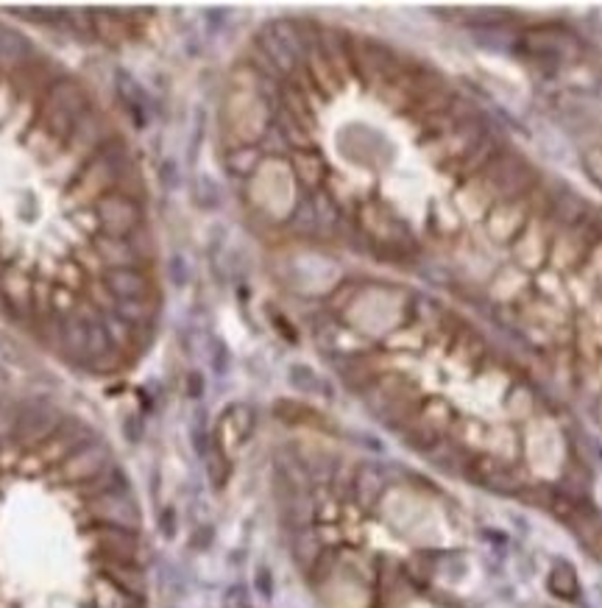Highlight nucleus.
I'll list each match as a JSON object with an SVG mask.
<instances>
[{
	"instance_id": "f257e3e1",
	"label": "nucleus",
	"mask_w": 602,
	"mask_h": 608,
	"mask_svg": "<svg viewBox=\"0 0 602 608\" xmlns=\"http://www.w3.org/2000/svg\"><path fill=\"white\" fill-rule=\"evenodd\" d=\"M134 171H140L137 159H134V151L128 148L126 137L120 135L112 143H107L98 154H92L87 159L84 171L79 173V179L64 190L67 210L79 212V210L95 207V201L115 193L120 182Z\"/></svg>"
},
{
	"instance_id": "f03ea898",
	"label": "nucleus",
	"mask_w": 602,
	"mask_h": 608,
	"mask_svg": "<svg viewBox=\"0 0 602 608\" xmlns=\"http://www.w3.org/2000/svg\"><path fill=\"white\" fill-rule=\"evenodd\" d=\"M81 519L84 528H123L140 533L143 514L140 505L131 491H112V494H95L89 500H81Z\"/></svg>"
},
{
	"instance_id": "7ed1b4c3",
	"label": "nucleus",
	"mask_w": 602,
	"mask_h": 608,
	"mask_svg": "<svg viewBox=\"0 0 602 608\" xmlns=\"http://www.w3.org/2000/svg\"><path fill=\"white\" fill-rule=\"evenodd\" d=\"M112 466H115L112 446L98 435L95 441L79 446L76 453H71L56 466V480L73 489H81V486H89L100 474H107Z\"/></svg>"
},
{
	"instance_id": "20e7f679",
	"label": "nucleus",
	"mask_w": 602,
	"mask_h": 608,
	"mask_svg": "<svg viewBox=\"0 0 602 608\" xmlns=\"http://www.w3.org/2000/svg\"><path fill=\"white\" fill-rule=\"evenodd\" d=\"M64 413L42 397L17 402V430L14 441L20 446H42L51 435H56Z\"/></svg>"
},
{
	"instance_id": "39448f33",
	"label": "nucleus",
	"mask_w": 602,
	"mask_h": 608,
	"mask_svg": "<svg viewBox=\"0 0 602 608\" xmlns=\"http://www.w3.org/2000/svg\"><path fill=\"white\" fill-rule=\"evenodd\" d=\"M95 215L100 220V232L112 235V238H131L134 232H140L143 227H148V215H146V204L134 201L128 196L120 193H109L100 201H95Z\"/></svg>"
},
{
	"instance_id": "423d86ee",
	"label": "nucleus",
	"mask_w": 602,
	"mask_h": 608,
	"mask_svg": "<svg viewBox=\"0 0 602 608\" xmlns=\"http://www.w3.org/2000/svg\"><path fill=\"white\" fill-rule=\"evenodd\" d=\"M87 538L95 553V569L104 564H143L140 533L123 528H89Z\"/></svg>"
},
{
	"instance_id": "0eeeda50",
	"label": "nucleus",
	"mask_w": 602,
	"mask_h": 608,
	"mask_svg": "<svg viewBox=\"0 0 602 608\" xmlns=\"http://www.w3.org/2000/svg\"><path fill=\"white\" fill-rule=\"evenodd\" d=\"M115 137H120L115 120L104 109L92 107L87 115H81L76 120L71 137H67V148L81 154L84 159H89L92 154H98L100 148H104L107 143H112Z\"/></svg>"
},
{
	"instance_id": "6e6552de",
	"label": "nucleus",
	"mask_w": 602,
	"mask_h": 608,
	"mask_svg": "<svg viewBox=\"0 0 602 608\" xmlns=\"http://www.w3.org/2000/svg\"><path fill=\"white\" fill-rule=\"evenodd\" d=\"M40 107L53 109V112H59V115H64V117H71V120L76 123L81 115H87V112L95 107V101H92L89 89H87L79 79H73V76H61V79L42 95V104H40Z\"/></svg>"
},
{
	"instance_id": "1a4fd4ad",
	"label": "nucleus",
	"mask_w": 602,
	"mask_h": 608,
	"mask_svg": "<svg viewBox=\"0 0 602 608\" xmlns=\"http://www.w3.org/2000/svg\"><path fill=\"white\" fill-rule=\"evenodd\" d=\"M100 282L107 285V291L118 302L159 296V285H156V279L148 268H112V271H104Z\"/></svg>"
},
{
	"instance_id": "9d476101",
	"label": "nucleus",
	"mask_w": 602,
	"mask_h": 608,
	"mask_svg": "<svg viewBox=\"0 0 602 608\" xmlns=\"http://www.w3.org/2000/svg\"><path fill=\"white\" fill-rule=\"evenodd\" d=\"M115 89H118V101L123 104L126 115L134 120L137 129L151 123V101L146 87L134 79L128 70H115Z\"/></svg>"
},
{
	"instance_id": "9b49d317",
	"label": "nucleus",
	"mask_w": 602,
	"mask_h": 608,
	"mask_svg": "<svg viewBox=\"0 0 602 608\" xmlns=\"http://www.w3.org/2000/svg\"><path fill=\"white\" fill-rule=\"evenodd\" d=\"M87 343H89V324L81 322V318L71 315V318H59V343L56 351L67 360L84 366L87 360Z\"/></svg>"
},
{
	"instance_id": "f8f14e48",
	"label": "nucleus",
	"mask_w": 602,
	"mask_h": 608,
	"mask_svg": "<svg viewBox=\"0 0 602 608\" xmlns=\"http://www.w3.org/2000/svg\"><path fill=\"white\" fill-rule=\"evenodd\" d=\"M89 246L98 254V260L104 263L107 271H112V268H143L137 251H134L128 238H112V235L100 232L89 240Z\"/></svg>"
},
{
	"instance_id": "ddd939ff",
	"label": "nucleus",
	"mask_w": 602,
	"mask_h": 608,
	"mask_svg": "<svg viewBox=\"0 0 602 608\" xmlns=\"http://www.w3.org/2000/svg\"><path fill=\"white\" fill-rule=\"evenodd\" d=\"M131 12H92V37L98 42H107L109 48H118L128 42L131 28L137 23H131Z\"/></svg>"
},
{
	"instance_id": "4468645a",
	"label": "nucleus",
	"mask_w": 602,
	"mask_h": 608,
	"mask_svg": "<svg viewBox=\"0 0 602 608\" xmlns=\"http://www.w3.org/2000/svg\"><path fill=\"white\" fill-rule=\"evenodd\" d=\"M37 56V51H33V42L20 34L17 28H9L0 23V68H23L28 65V61Z\"/></svg>"
},
{
	"instance_id": "2eb2a0df",
	"label": "nucleus",
	"mask_w": 602,
	"mask_h": 608,
	"mask_svg": "<svg viewBox=\"0 0 602 608\" xmlns=\"http://www.w3.org/2000/svg\"><path fill=\"white\" fill-rule=\"evenodd\" d=\"M89 597H92V603H89L92 608H146V600L143 597L128 594L126 589H120L118 584H112L107 575H98V572H95Z\"/></svg>"
},
{
	"instance_id": "dca6fc26",
	"label": "nucleus",
	"mask_w": 602,
	"mask_h": 608,
	"mask_svg": "<svg viewBox=\"0 0 602 608\" xmlns=\"http://www.w3.org/2000/svg\"><path fill=\"white\" fill-rule=\"evenodd\" d=\"M98 575H107L112 584L126 589L134 597H148V572L143 564H104L95 569Z\"/></svg>"
},
{
	"instance_id": "f3484780",
	"label": "nucleus",
	"mask_w": 602,
	"mask_h": 608,
	"mask_svg": "<svg viewBox=\"0 0 602 608\" xmlns=\"http://www.w3.org/2000/svg\"><path fill=\"white\" fill-rule=\"evenodd\" d=\"M162 310V299H123L115 304V315L131 327H156V315Z\"/></svg>"
},
{
	"instance_id": "a211bd4d",
	"label": "nucleus",
	"mask_w": 602,
	"mask_h": 608,
	"mask_svg": "<svg viewBox=\"0 0 602 608\" xmlns=\"http://www.w3.org/2000/svg\"><path fill=\"white\" fill-rule=\"evenodd\" d=\"M352 491H354V500L360 505H374L382 494V474L377 466H360L354 480H352Z\"/></svg>"
},
{
	"instance_id": "6ab92c4d",
	"label": "nucleus",
	"mask_w": 602,
	"mask_h": 608,
	"mask_svg": "<svg viewBox=\"0 0 602 608\" xmlns=\"http://www.w3.org/2000/svg\"><path fill=\"white\" fill-rule=\"evenodd\" d=\"M84 165H87V159L81 154L71 151V148H64L56 159H51V163H48L53 182H59L64 190L79 179V173L84 171Z\"/></svg>"
},
{
	"instance_id": "aec40b11",
	"label": "nucleus",
	"mask_w": 602,
	"mask_h": 608,
	"mask_svg": "<svg viewBox=\"0 0 602 608\" xmlns=\"http://www.w3.org/2000/svg\"><path fill=\"white\" fill-rule=\"evenodd\" d=\"M293 168H296V176L305 182L310 190H315L324 179H326V165L318 151H298L293 156Z\"/></svg>"
},
{
	"instance_id": "412c9836",
	"label": "nucleus",
	"mask_w": 602,
	"mask_h": 608,
	"mask_svg": "<svg viewBox=\"0 0 602 608\" xmlns=\"http://www.w3.org/2000/svg\"><path fill=\"white\" fill-rule=\"evenodd\" d=\"M25 145H28L33 154H37V156H45L48 163H51V159H56V156L67 148V143H61L56 135H51V132L45 129V126H40V123H37V126H31V129H28Z\"/></svg>"
},
{
	"instance_id": "4be33fe9",
	"label": "nucleus",
	"mask_w": 602,
	"mask_h": 608,
	"mask_svg": "<svg viewBox=\"0 0 602 608\" xmlns=\"http://www.w3.org/2000/svg\"><path fill=\"white\" fill-rule=\"evenodd\" d=\"M89 282H92V276L76 263V260H67V263H61L59 266V271H56V285H61V287H67V291H73V294H79V296H84L87 294V287H89Z\"/></svg>"
},
{
	"instance_id": "5701e85b",
	"label": "nucleus",
	"mask_w": 602,
	"mask_h": 608,
	"mask_svg": "<svg viewBox=\"0 0 602 608\" xmlns=\"http://www.w3.org/2000/svg\"><path fill=\"white\" fill-rule=\"evenodd\" d=\"M81 302H84V296L67 291V287H61V285L53 282V291H51V315L53 318H71V315H76V310H79Z\"/></svg>"
},
{
	"instance_id": "b1692460",
	"label": "nucleus",
	"mask_w": 602,
	"mask_h": 608,
	"mask_svg": "<svg viewBox=\"0 0 602 608\" xmlns=\"http://www.w3.org/2000/svg\"><path fill=\"white\" fill-rule=\"evenodd\" d=\"M100 322H104V327H107V335H109V341L120 349V351H131V343H134V327L131 324H126L123 318H118L115 313H107V315H100Z\"/></svg>"
},
{
	"instance_id": "393cba45",
	"label": "nucleus",
	"mask_w": 602,
	"mask_h": 608,
	"mask_svg": "<svg viewBox=\"0 0 602 608\" xmlns=\"http://www.w3.org/2000/svg\"><path fill=\"white\" fill-rule=\"evenodd\" d=\"M293 556H296V561L301 566H313L321 558V544H318V538L313 533H307V530H301L296 536V541H293Z\"/></svg>"
},
{
	"instance_id": "a878e982",
	"label": "nucleus",
	"mask_w": 602,
	"mask_h": 608,
	"mask_svg": "<svg viewBox=\"0 0 602 608\" xmlns=\"http://www.w3.org/2000/svg\"><path fill=\"white\" fill-rule=\"evenodd\" d=\"M64 31H71L79 40H95L92 37V12L89 9H64Z\"/></svg>"
},
{
	"instance_id": "bb28decb",
	"label": "nucleus",
	"mask_w": 602,
	"mask_h": 608,
	"mask_svg": "<svg viewBox=\"0 0 602 608\" xmlns=\"http://www.w3.org/2000/svg\"><path fill=\"white\" fill-rule=\"evenodd\" d=\"M257 163H259V154H257V148H251V145H240V148H234V151L226 156L229 171H231V173H240V176L251 173V171L257 168Z\"/></svg>"
},
{
	"instance_id": "cd10ccee",
	"label": "nucleus",
	"mask_w": 602,
	"mask_h": 608,
	"mask_svg": "<svg viewBox=\"0 0 602 608\" xmlns=\"http://www.w3.org/2000/svg\"><path fill=\"white\" fill-rule=\"evenodd\" d=\"M0 355H4L6 360H12V363H17V366H31V355L6 332H0Z\"/></svg>"
},
{
	"instance_id": "c85d7f7f",
	"label": "nucleus",
	"mask_w": 602,
	"mask_h": 608,
	"mask_svg": "<svg viewBox=\"0 0 602 608\" xmlns=\"http://www.w3.org/2000/svg\"><path fill=\"white\" fill-rule=\"evenodd\" d=\"M71 218H73V227L84 235V238H95V235H100V220H98V215H95V210L89 207V210H79V212H71Z\"/></svg>"
},
{
	"instance_id": "c756f323",
	"label": "nucleus",
	"mask_w": 602,
	"mask_h": 608,
	"mask_svg": "<svg viewBox=\"0 0 602 608\" xmlns=\"http://www.w3.org/2000/svg\"><path fill=\"white\" fill-rule=\"evenodd\" d=\"M17 430V402H0V441H14Z\"/></svg>"
},
{
	"instance_id": "7c9ffc66",
	"label": "nucleus",
	"mask_w": 602,
	"mask_h": 608,
	"mask_svg": "<svg viewBox=\"0 0 602 608\" xmlns=\"http://www.w3.org/2000/svg\"><path fill=\"white\" fill-rule=\"evenodd\" d=\"M143 433H146L143 416L140 413H128L126 419H123V435H126V441L128 444H140Z\"/></svg>"
},
{
	"instance_id": "2f4dec72",
	"label": "nucleus",
	"mask_w": 602,
	"mask_h": 608,
	"mask_svg": "<svg viewBox=\"0 0 602 608\" xmlns=\"http://www.w3.org/2000/svg\"><path fill=\"white\" fill-rule=\"evenodd\" d=\"M167 274H171V282H174L176 287L187 285V279H190V266H187V260H184V254H174V257H171V268H167Z\"/></svg>"
},
{
	"instance_id": "473e14b6",
	"label": "nucleus",
	"mask_w": 602,
	"mask_h": 608,
	"mask_svg": "<svg viewBox=\"0 0 602 608\" xmlns=\"http://www.w3.org/2000/svg\"><path fill=\"white\" fill-rule=\"evenodd\" d=\"M159 533L165 538H174L176 536V510L174 508H162V514H159Z\"/></svg>"
},
{
	"instance_id": "72a5a7b5",
	"label": "nucleus",
	"mask_w": 602,
	"mask_h": 608,
	"mask_svg": "<svg viewBox=\"0 0 602 608\" xmlns=\"http://www.w3.org/2000/svg\"><path fill=\"white\" fill-rule=\"evenodd\" d=\"M257 592L271 597L274 592V581H271V572H268V566H257Z\"/></svg>"
},
{
	"instance_id": "f704fd0d",
	"label": "nucleus",
	"mask_w": 602,
	"mask_h": 608,
	"mask_svg": "<svg viewBox=\"0 0 602 608\" xmlns=\"http://www.w3.org/2000/svg\"><path fill=\"white\" fill-rule=\"evenodd\" d=\"M201 394H204V377H201L198 371L187 374V397L198 399Z\"/></svg>"
},
{
	"instance_id": "c9c22d12",
	"label": "nucleus",
	"mask_w": 602,
	"mask_h": 608,
	"mask_svg": "<svg viewBox=\"0 0 602 608\" xmlns=\"http://www.w3.org/2000/svg\"><path fill=\"white\" fill-rule=\"evenodd\" d=\"M159 176H162V184H165V187H176V184H179V171H176V165H171V163H165V165H162Z\"/></svg>"
},
{
	"instance_id": "e433bc0d",
	"label": "nucleus",
	"mask_w": 602,
	"mask_h": 608,
	"mask_svg": "<svg viewBox=\"0 0 602 608\" xmlns=\"http://www.w3.org/2000/svg\"><path fill=\"white\" fill-rule=\"evenodd\" d=\"M4 386H6V371L0 369V388H4Z\"/></svg>"
}]
</instances>
